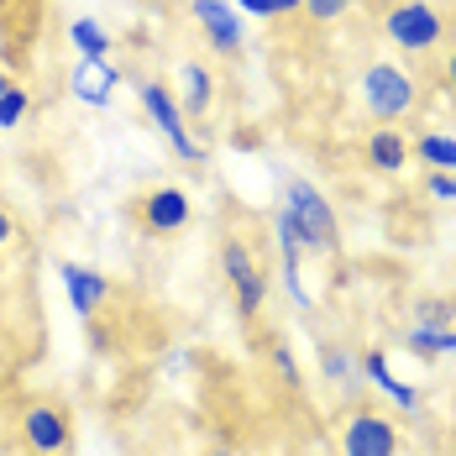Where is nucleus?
<instances>
[{
	"mask_svg": "<svg viewBox=\"0 0 456 456\" xmlns=\"http://www.w3.org/2000/svg\"><path fill=\"white\" fill-rule=\"evenodd\" d=\"M425 194H430V200H441V205H456V174H441V168H430V179H425Z\"/></svg>",
	"mask_w": 456,
	"mask_h": 456,
	"instance_id": "4be33fe9",
	"label": "nucleus"
},
{
	"mask_svg": "<svg viewBox=\"0 0 456 456\" xmlns=\"http://www.w3.org/2000/svg\"><path fill=\"white\" fill-rule=\"evenodd\" d=\"M69 43H74V53H79L85 63H100V58H110V32H105L94 16H79V21L69 27Z\"/></svg>",
	"mask_w": 456,
	"mask_h": 456,
	"instance_id": "2eb2a0df",
	"label": "nucleus"
},
{
	"mask_svg": "<svg viewBox=\"0 0 456 456\" xmlns=\"http://www.w3.org/2000/svg\"><path fill=\"white\" fill-rule=\"evenodd\" d=\"M414 320H425V325H452V305H441V299H425Z\"/></svg>",
	"mask_w": 456,
	"mask_h": 456,
	"instance_id": "b1692460",
	"label": "nucleus"
},
{
	"mask_svg": "<svg viewBox=\"0 0 456 456\" xmlns=\"http://www.w3.org/2000/svg\"><path fill=\"white\" fill-rule=\"evenodd\" d=\"M283 210H289V221H294V231H299V247H305L310 257H330V252L341 247L336 205L320 194V183L289 179V189H283Z\"/></svg>",
	"mask_w": 456,
	"mask_h": 456,
	"instance_id": "f257e3e1",
	"label": "nucleus"
},
{
	"mask_svg": "<svg viewBox=\"0 0 456 456\" xmlns=\"http://www.w3.org/2000/svg\"><path fill=\"white\" fill-rule=\"evenodd\" d=\"M383 37L399 47V53H436L441 37H446V21L436 5L425 0H399L388 16H383Z\"/></svg>",
	"mask_w": 456,
	"mask_h": 456,
	"instance_id": "20e7f679",
	"label": "nucleus"
},
{
	"mask_svg": "<svg viewBox=\"0 0 456 456\" xmlns=\"http://www.w3.org/2000/svg\"><path fill=\"white\" fill-rule=\"evenodd\" d=\"M58 278H63V294H69V305H74V315H79V320H94L100 310H105V299H110V278L100 273V268L63 263Z\"/></svg>",
	"mask_w": 456,
	"mask_h": 456,
	"instance_id": "9d476101",
	"label": "nucleus"
},
{
	"mask_svg": "<svg viewBox=\"0 0 456 456\" xmlns=\"http://www.w3.org/2000/svg\"><path fill=\"white\" fill-rule=\"evenodd\" d=\"M11 236H16V221H11V216H5V210H0V247H5V241H11Z\"/></svg>",
	"mask_w": 456,
	"mask_h": 456,
	"instance_id": "393cba45",
	"label": "nucleus"
},
{
	"mask_svg": "<svg viewBox=\"0 0 456 456\" xmlns=\"http://www.w3.org/2000/svg\"><path fill=\"white\" fill-rule=\"evenodd\" d=\"M341 456H399V425L383 410H346L341 419Z\"/></svg>",
	"mask_w": 456,
	"mask_h": 456,
	"instance_id": "423d86ee",
	"label": "nucleus"
},
{
	"mask_svg": "<svg viewBox=\"0 0 456 456\" xmlns=\"http://www.w3.org/2000/svg\"><path fill=\"white\" fill-rule=\"evenodd\" d=\"M320 378H330V383H362L352 352H341V346H325V352H320Z\"/></svg>",
	"mask_w": 456,
	"mask_h": 456,
	"instance_id": "6ab92c4d",
	"label": "nucleus"
},
{
	"mask_svg": "<svg viewBox=\"0 0 456 456\" xmlns=\"http://www.w3.org/2000/svg\"><path fill=\"white\" fill-rule=\"evenodd\" d=\"M21 441H27V452L32 456H69L74 452V414L63 410V404H27L21 410Z\"/></svg>",
	"mask_w": 456,
	"mask_h": 456,
	"instance_id": "39448f33",
	"label": "nucleus"
},
{
	"mask_svg": "<svg viewBox=\"0 0 456 456\" xmlns=\"http://www.w3.org/2000/svg\"><path fill=\"white\" fill-rule=\"evenodd\" d=\"M5 85H11V79H0V90H5Z\"/></svg>",
	"mask_w": 456,
	"mask_h": 456,
	"instance_id": "c756f323",
	"label": "nucleus"
},
{
	"mask_svg": "<svg viewBox=\"0 0 456 456\" xmlns=\"http://www.w3.org/2000/svg\"><path fill=\"white\" fill-rule=\"evenodd\" d=\"M116 85H121V74L110 69V58H100V63H85L79 58V69L69 74V94L79 105H110L116 100Z\"/></svg>",
	"mask_w": 456,
	"mask_h": 456,
	"instance_id": "f8f14e48",
	"label": "nucleus"
},
{
	"mask_svg": "<svg viewBox=\"0 0 456 456\" xmlns=\"http://www.w3.org/2000/svg\"><path fill=\"white\" fill-rule=\"evenodd\" d=\"M362 0H305V16L310 21H341V16H352Z\"/></svg>",
	"mask_w": 456,
	"mask_h": 456,
	"instance_id": "aec40b11",
	"label": "nucleus"
},
{
	"mask_svg": "<svg viewBox=\"0 0 456 456\" xmlns=\"http://www.w3.org/2000/svg\"><path fill=\"white\" fill-rule=\"evenodd\" d=\"M221 268H226L231 289H236V310L252 320L268 305V273L252 263V247H247L241 236H226V241H221Z\"/></svg>",
	"mask_w": 456,
	"mask_h": 456,
	"instance_id": "0eeeda50",
	"label": "nucleus"
},
{
	"mask_svg": "<svg viewBox=\"0 0 456 456\" xmlns=\"http://www.w3.org/2000/svg\"><path fill=\"white\" fill-rule=\"evenodd\" d=\"M446 90L456 94V53H452V58H446Z\"/></svg>",
	"mask_w": 456,
	"mask_h": 456,
	"instance_id": "bb28decb",
	"label": "nucleus"
},
{
	"mask_svg": "<svg viewBox=\"0 0 456 456\" xmlns=\"http://www.w3.org/2000/svg\"><path fill=\"white\" fill-rule=\"evenodd\" d=\"M137 94H142V110H147V121H152V126L168 137L174 158H179V163H200V158H205V147L189 137V116H183L179 94L168 90L163 79H142Z\"/></svg>",
	"mask_w": 456,
	"mask_h": 456,
	"instance_id": "7ed1b4c3",
	"label": "nucleus"
},
{
	"mask_svg": "<svg viewBox=\"0 0 456 456\" xmlns=\"http://www.w3.org/2000/svg\"><path fill=\"white\" fill-rule=\"evenodd\" d=\"M441 357H456V330H446V346H441Z\"/></svg>",
	"mask_w": 456,
	"mask_h": 456,
	"instance_id": "cd10ccee",
	"label": "nucleus"
},
{
	"mask_svg": "<svg viewBox=\"0 0 456 456\" xmlns=\"http://www.w3.org/2000/svg\"><path fill=\"white\" fill-rule=\"evenodd\" d=\"M132 210H137V226L147 231V236H179V231L194 221V200L183 194L179 183H158V189H147Z\"/></svg>",
	"mask_w": 456,
	"mask_h": 456,
	"instance_id": "6e6552de",
	"label": "nucleus"
},
{
	"mask_svg": "<svg viewBox=\"0 0 456 456\" xmlns=\"http://www.w3.org/2000/svg\"><path fill=\"white\" fill-rule=\"evenodd\" d=\"M210 100H216V79H210V69L205 63H183L179 69V105H183V116H210Z\"/></svg>",
	"mask_w": 456,
	"mask_h": 456,
	"instance_id": "ddd939ff",
	"label": "nucleus"
},
{
	"mask_svg": "<svg viewBox=\"0 0 456 456\" xmlns=\"http://www.w3.org/2000/svg\"><path fill=\"white\" fill-rule=\"evenodd\" d=\"M273 367H278V383H289V388H299V383H305L299 357L289 352V341H273Z\"/></svg>",
	"mask_w": 456,
	"mask_h": 456,
	"instance_id": "412c9836",
	"label": "nucleus"
},
{
	"mask_svg": "<svg viewBox=\"0 0 456 456\" xmlns=\"http://www.w3.org/2000/svg\"><path fill=\"white\" fill-rule=\"evenodd\" d=\"M231 5H236V16H252V21H273L278 16L273 0H231Z\"/></svg>",
	"mask_w": 456,
	"mask_h": 456,
	"instance_id": "5701e85b",
	"label": "nucleus"
},
{
	"mask_svg": "<svg viewBox=\"0 0 456 456\" xmlns=\"http://www.w3.org/2000/svg\"><path fill=\"white\" fill-rule=\"evenodd\" d=\"M410 152H419V163H425V168L456 174V137H446V132H425L419 142H410Z\"/></svg>",
	"mask_w": 456,
	"mask_h": 456,
	"instance_id": "dca6fc26",
	"label": "nucleus"
},
{
	"mask_svg": "<svg viewBox=\"0 0 456 456\" xmlns=\"http://www.w3.org/2000/svg\"><path fill=\"white\" fill-rule=\"evenodd\" d=\"M210 456H236V452H210Z\"/></svg>",
	"mask_w": 456,
	"mask_h": 456,
	"instance_id": "c85d7f7f",
	"label": "nucleus"
},
{
	"mask_svg": "<svg viewBox=\"0 0 456 456\" xmlns=\"http://www.w3.org/2000/svg\"><path fill=\"white\" fill-rule=\"evenodd\" d=\"M27 110H32V94L21 90V85H5L0 90V132H16L27 121Z\"/></svg>",
	"mask_w": 456,
	"mask_h": 456,
	"instance_id": "f3484780",
	"label": "nucleus"
},
{
	"mask_svg": "<svg viewBox=\"0 0 456 456\" xmlns=\"http://www.w3.org/2000/svg\"><path fill=\"white\" fill-rule=\"evenodd\" d=\"M0 79H5V69H0Z\"/></svg>",
	"mask_w": 456,
	"mask_h": 456,
	"instance_id": "7c9ffc66",
	"label": "nucleus"
},
{
	"mask_svg": "<svg viewBox=\"0 0 456 456\" xmlns=\"http://www.w3.org/2000/svg\"><path fill=\"white\" fill-rule=\"evenodd\" d=\"M357 378L372 383L378 394H388L394 399V410H419V383H404V378H394V367L383 352H367L362 362H357Z\"/></svg>",
	"mask_w": 456,
	"mask_h": 456,
	"instance_id": "9b49d317",
	"label": "nucleus"
},
{
	"mask_svg": "<svg viewBox=\"0 0 456 456\" xmlns=\"http://www.w3.org/2000/svg\"><path fill=\"white\" fill-rule=\"evenodd\" d=\"M446 330H452V325H425V320H414L410 325V346L425 357V362H436L441 346H446Z\"/></svg>",
	"mask_w": 456,
	"mask_h": 456,
	"instance_id": "a211bd4d",
	"label": "nucleus"
},
{
	"mask_svg": "<svg viewBox=\"0 0 456 456\" xmlns=\"http://www.w3.org/2000/svg\"><path fill=\"white\" fill-rule=\"evenodd\" d=\"M189 11H194V21L205 27V37H210L216 53H226V58L241 53L247 32H241V16H236V5H231V0H189Z\"/></svg>",
	"mask_w": 456,
	"mask_h": 456,
	"instance_id": "1a4fd4ad",
	"label": "nucleus"
},
{
	"mask_svg": "<svg viewBox=\"0 0 456 456\" xmlns=\"http://www.w3.org/2000/svg\"><path fill=\"white\" fill-rule=\"evenodd\" d=\"M410 137H399L394 126H378L372 137H367V163L378 168V174H404L410 168Z\"/></svg>",
	"mask_w": 456,
	"mask_h": 456,
	"instance_id": "4468645a",
	"label": "nucleus"
},
{
	"mask_svg": "<svg viewBox=\"0 0 456 456\" xmlns=\"http://www.w3.org/2000/svg\"><path fill=\"white\" fill-rule=\"evenodd\" d=\"M362 100L367 110H372V121H399V116H410L414 100H419V85H414L410 69H399V63H367L362 69Z\"/></svg>",
	"mask_w": 456,
	"mask_h": 456,
	"instance_id": "f03ea898",
	"label": "nucleus"
},
{
	"mask_svg": "<svg viewBox=\"0 0 456 456\" xmlns=\"http://www.w3.org/2000/svg\"><path fill=\"white\" fill-rule=\"evenodd\" d=\"M278 16H294V11H305V0H273Z\"/></svg>",
	"mask_w": 456,
	"mask_h": 456,
	"instance_id": "a878e982",
	"label": "nucleus"
}]
</instances>
